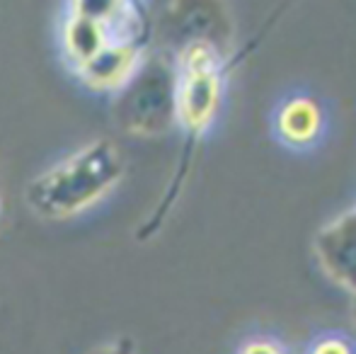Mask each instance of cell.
Returning <instances> with one entry per match:
<instances>
[{"label": "cell", "instance_id": "7", "mask_svg": "<svg viewBox=\"0 0 356 354\" xmlns=\"http://www.w3.org/2000/svg\"><path fill=\"white\" fill-rule=\"evenodd\" d=\"M305 354H356V345L342 332H320L313 337Z\"/></svg>", "mask_w": 356, "mask_h": 354}, {"label": "cell", "instance_id": "9", "mask_svg": "<svg viewBox=\"0 0 356 354\" xmlns=\"http://www.w3.org/2000/svg\"><path fill=\"white\" fill-rule=\"evenodd\" d=\"M88 354H136V345H134L131 337H117V340H109V342H104V345H97Z\"/></svg>", "mask_w": 356, "mask_h": 354}, {"label": "cell", "instance_id": "5", "mask_svg": "<svg viewBox=\"0 0 356 354\" xmlns=\"http://www.w3.org/2000/svg\"><path fill=\"white\" fill-rule=\"evenodd\" d=\"M274 134L293 151H308L325 134V109L310 95H291L277 107Z\"/></svg>", "mask_w": 356, "mask_h": 354}, {"label": "cell", "instance_id": "1", "mask_svg": "<svg viewBox=\"0 0 356 354\" xmlns=\"http://www.w3.org/2000/svg\"><path fill=\"white\" fill-rule=\"evenodd\" d=\"M122 177V151L109 138H97L34 177L27 187V204L47 221L73 218L102 202Z\"/></svg>", "mask_w": 356, "mask_h": 354}, {"label": "cell", "instance_id": "2", "mask_svg": "<svg viewBox=\"0 0 356 354\" xmlns=\"http://www.w3.org/2000/svg\"><path fill=\"white\" fill-rule=\"evenodd\" d=\"M223 102V58L207 39H194L179 51L175 68V119L192 136L211 129Z\"/></svg>", "mask_w": 356, "mask_h": 354}, {"label": "cell", "instance_id": "6", "mask_svg": "<svg viewBox=\"0 0 356 354\" xmlns=\"http://www.w3.org/2000/svg\"><path fill=\"white\" fill-rule=\"evenodd\" d=\"M61 51L66 61L78 71L88 61H92L107 44L114 42L112 32L102 22L88 17L83 13L68 10L66 19L61 24Z\"/></svg>", "mask_w": 356, "mask_h": 354}, {"label": "cell", "instance_id": "4", "mask_svg": "<svg viewBox=\"0 0 356 354\" xmlns=\"http://www.w3.org/2000/svg\"><path fill=\"white\" fill-rule=\"evenodd\" d=\"M143 66V49L138 42H112L83 68L78 78L95 92H119L129 88Z\"/></svg>", "mask_w": 356, "mask_h": 354}, {"label": "cell", "instance_id": "3", "mask_svg": "<svg viewBox=\"0 0 356 354\" xmlns=\"http://www.w3.org/2000/svg\"><path fill=\"white\" fill-rule=\"evenodd\" d=\"M313 248L320 269L337 287L356 296V207L325 223L315 236Z\"/></svg>", "mask_w": 356, "mask_h": 354}, {"label": "cell", "instance_id": "8", "mask_svg": "<svg viewBox=\"0 0 356 354\" xmlns=\"http://www.w3.org/2000/svg\"><path fill=\"white\" fill-rule=\"evenodd\" d=\"M238 354H289L282 340L272 335H254L248 337L243 345L238 347Z\"/></svg>", "mask_w": 356, "mask_h": 354}]
</instances>
